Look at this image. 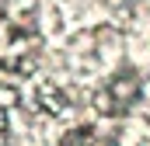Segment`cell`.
Instances as JSON below:
<instances>
[{
  "mask_svg": "<svg viewBox=\"0 0 150 146\" xmlns=\"http://www.w3.org/2000/svg\"><path fill=\"white\" fill-rule=\"evenodd\" d=\"M108 98L119 101V105H133L143 98V80L136 73H119L112 84H108Z\"/></svg>",
  "mask_w": 150,
  "mask_h": 146,
  "instance_id": "1",
  "label": "cell"
},
{
  "mask_svg": "<svg viewBox=\"0 0 150 146\" xmlns=\"http://www.w3.org/2000/svg\"><path fill=\"white\" fill-rule=\"evenodd\" d=\"M67 105H70V101H67V94H63L56 84H42V87H38V108H42V111H49V115H63Z\"/></svg>",
  "mask_w": 150,
  "mask_h": 146,
  "instance_id": "2",
  "label": "cell"
},
{
  "mask_svg": "<svg viewBox=\"0 0 150 146\" xmlns=\"http://www.w3.org/2000/svg\"><path fill=\"white\" fill-rule=\"evenodd\" d=\"M18 105V91L7 84V87H0V108H14Z\"/></svg>",
  "mask_w": 150,
  "mask_h": 146,
  "instance_id": "3",
  "label": "cell"
},
{
  "mask_svg": "<svg viewBox=\"0 0 150 146\" xmlns=\"http://www.w3.org/2000/svg\"><path fill=\"white\" fill-rule=\"evenodd\" d=\"M147 125H150V111H147Z\"/></svg>",
  "mask_w": 150,
  "mask_h": 146,
  "instance_id": "4",
  "label": "cell"
},
{
  "mask_svg": "<svg viewBox=\"0 0 150 146\" xmlns=\"http://www.w3.org/2000/svg\"><path fill=\"white\" fill-rule=\"evenodd\" d=\"M140 146H150V143H140Z\"/></svg>",
  "mask_w": 150,
  "mask_h": 146,
  "instance_id": "5",
  "label": "cell"
}]
</instances>
